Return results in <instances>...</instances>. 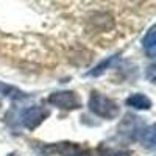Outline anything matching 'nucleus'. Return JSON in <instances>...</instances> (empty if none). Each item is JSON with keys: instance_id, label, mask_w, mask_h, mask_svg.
I'll list each match as a JSON object with an SVG mask.
<instances>
[{"instance_id": "f257e3e1", "label": "nucleus", "mask_w": 156, "mask_h": 156, "mask_svg": "<svg viewBox=\"0 0 156 156\" xmlns=\"http://www.w3.org/2000/svg\"><path fill=\"white\" fill-rule=\"evenodd\" d=\"M89 109L94 114L103 117V119H115V117L120 114L119 105H117L114 100L101 95L100 92L90 94V97H89Z\"/></svg>"}, {"instance_id": "f03ea898", "label": "nucleus", "mask_w": 156, "mask_h": 156, "mask_svg": "<svg viewBox=\"0 0 156 156\" xmlns=\"http://www.w3.org/2000/svg\"><path fill=\"white\" fill-rule=\"evenodd\" d=\"M48 103L59 108V109H67V111L78 109L81 106L80 97H78L73 90H58V92L50 94Z\"/></svg>"}, {"instance_id": "7ed1b4c3", "label": "nucleus", "mask_w": 156, "mask_h": 156, "mask_svg": "<svg viewBox=\"0 0 156 156\" xmlns=\"http://www.w3.org/2000/svg\"><path fill=\"white\" fill-rule=\"evenodd\" d=\"M47 115H48V109H44L42 106H30L22 112V123L25 128L34 129L45 120Z\"/></svg>"}, {"instance_id": "20e7f679", "label": "nucleus", "mask_w": 156, "mask_h": 156, "mask_svg": "<svg viewBox=\"0 0 156 156\" xmlns=\"http://www.w3.org/2000/svg\"><path fill=\"white\" fill-rule=\"evenodd\" d=\"M126 105L134 109H150L151 108V100L144 94H133L126 98Z\"/></svg>"}, {"instance_id": "39448f33", "label": "nucleus", "mask_w": 156, "mask_h": 156, "mask_svg": "<svg viewBox=\"0 0 156 156\" xmlns=\"http://www.w3.org/2000/svg\"><path fill=\"white\" fill-rule=\"evenodd\" d=\"M0 94H2L3 97H8L9 100H25V98H28V95L22 92L20 89L14 87V86H11V84H5L0 81Z\"/></svg>"}, {"instance_id": "423d86ee", "label": "nucleus", "mask_w": 156, "mask_h": 156, "mask_svg": "<svg viewBox=\"0 0 156 156\" xmlns=\"http://www.w3.org/2000/svg\"><path fill=\"white\" fill-rule=\"evenodd\" d=\"M144 48L148 53V56H154V51H156V37H154V27H151L147 34L144 36Z\"/></svg>"}, {"instance_id": "0eeeda50", "label": "nucleus", "mask_w": 156, "mask_h": 156, "mask_svg": "<svg viewBox=\"0 0 156 156\" xmlns=\"http://www.w3.org/2000/svg\"><path fill=\"white\" fill-rule=\"evenodd\" d=\"M117 58V55H114V56H109V58H106V59H103L100 64H98V66H95V69L94 70H90L89 72V75L90 76H98V75H101L103 72H105L109 66H111V64L114 62V59Z\"/></svg>"}, {"instance_id": "6e6552de", "label": "nucleus", "mask_w": 156, "mask_h": 156, "mask_svg": "<svg viewBox=\"0 0 156 156\" xmlns=\"http://www.w3.org/2000/svg\"><path fill=\"white\" fill-rule=\"evenodd\" d=\"M142 140L148 148L154 147V126L150 125L147 129H142Z\"/></svg>"}]
</instances>
